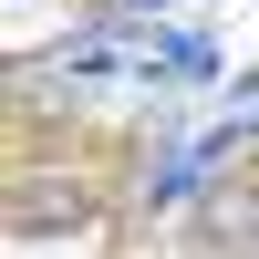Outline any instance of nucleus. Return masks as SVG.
<instances>
[{
	"mask_svg": "<svg viewBox=\"0 0 259 259\" xmlns=\"http://www.w3.org/2000/svg\"><path fill=\"white\" fill-rule=\"evenodd\" d=\"M228 145H239V135H197V145H177V156H166V166H156V197H187V187H197V177H207V166H218V156H228Z\"/></svg>",
	"mask_w": 259,
	"mask_h": 259,
	"instance_id": "obj_1",
	"label": "nucleus"
},
{
	"mask_svg": "<svg viewBox=\"0 0 259 259\" xmlns=\"http://www.w3.org/2000/svg\"><path fill=\"white\" fill-rule=\"evenodd\" d=\"M156 73H166V83H207V73H218L207 31H177V41H156Z\"/></svg>",
	"mask_w": 259,
	"mask_h": 259,
	"instance_id": "obj_2",
	"label": "nucleus"
},
{
	"mask_svg": "<svg viewBox=\"0 0 259 259\" xmlns=\"http://www.w3.org/2000/svg\"><path fill=\"white\" fill-rule=\"evenodd\" d=\"M135 11H156V0H135Z\"/></svg>",
	"mask_w": 259,
	"mask_h": 259,
	"instance_id": "obj_3",
	"label": "nucleus"
}]
</instances>
